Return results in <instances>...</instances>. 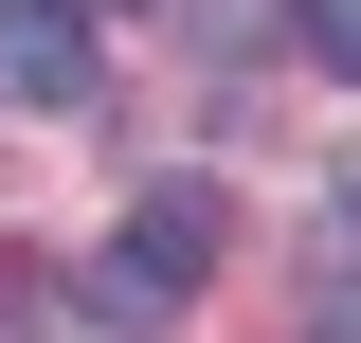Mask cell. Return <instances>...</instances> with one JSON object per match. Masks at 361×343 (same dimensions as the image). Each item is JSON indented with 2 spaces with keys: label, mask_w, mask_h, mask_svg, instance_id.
<instances>
[{
  "label": "cell",
  "mask_w": 361,
  "mask_h": 343,
  "mask_svg": "<svg viewBox=\"0 0 361 343\" xmlns=\"http://www.w3.org/2000/svg\"><path fill=\"white\" fill-rule=\"evenodd\" d=\"M199 271H217V181H163V199H127V235H109L90 289H109V307H180Z\"/></svg>",
  "instance_id": "obj_1"
},
{
  "label": "cell",
  "mask_w": 361,
  "mask_h": 343,
  "mask_svg": "<svg viewBox=\"0 0 361 343\" xmlns=\"http://www.w3.org/2000/svg\"><path fill=\"white\" fill-rule=\"evenodd\" d=\"M90 90H109V54L73 0H0V109H90Z\"/></svg>",
  "instance_id": "obj_2"
},
{
  "label": "cell",
  "mask_w": 361,
  "mask_h": 343,
  "mask_svg": "<svg viewBox=\"0 0 361 343\" xmlns=\"http://www.w3.org/2000/svg\"><path fill=\"white\" fill-rule=\"evenodd\" d=\"M289 37H307V54H325V73H343V90H361V0H289Z\"/></svg>",
  "instance_id": "obj_3"
},
{
  "label": "cell",
  "mask_w": 361,
  "mask_h": 343,
  "mask_svg": "<svg viewBox=\"0 0 361 343\" xmlns=\"http://www.w3.org/2000/svg\"><path fill=\"white\" fill-rule=\"evenodd\" d=\"M18 289H37V271H18V253H0V307H18Z\"/></svg>",
  "instance_id": "obj_4"
},
{
  "label": "cell",
  "mask_w": 361,
  "mask_h": 343,
  "mask_svg": "<svg viewBox=\"0 0 361 343\" xmlns=\"http://www.w3.org/2000/svg\"><path fill=\"white\" fill-rule=\"evenodd\" d=\"M343 253H361V181H343Z\"/></svg>",
  "instance_id": "obj_5"
},
{
  "label": "cell",
  "mask_w": 361,
  "mask_h": 343,
  "mask_svg": "<svg viewBox=\"0 0 361 343\" xmlns=\"http://www.w3.org/2000/svg\"><path fill=\"white\" fill-rule=\"evenodd\" d=\"M73 18H127V0H73Z\"/></svg>",
  "instance_id": "obj_6"
}]
</instances>
